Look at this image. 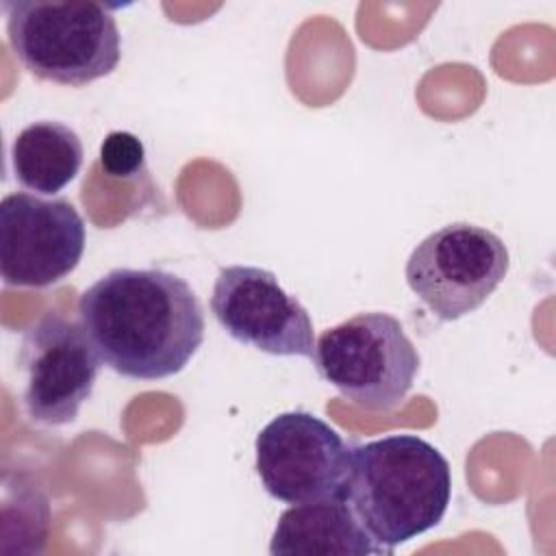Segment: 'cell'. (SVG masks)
<instances>
[{
  "label": "cell",
  "instance_id": "cell-1",
  "mask_svg": "<svg viewBox=\"0 0 556 556\" xmlns=\"http://www.w3.org/2000/svg\"><path fill=\"white\" fill-rule=\"evenodd\" d=\"M78 324L100 361L132 380H161L187 367L204 341V311L178 274L115 267L78 298Z\"/></svg>",
  "mask_w": 556,
  "mask_h": 556
},
{
  "label": "cell",
  "instance_id": "cell-2",
  "mask_svg": "<svg viewBox=\"0 0 556 556\" xmlns=\"http://www.w3.org/2000/svg\"><path fill=\"white\" fill-rule=\"evenodd\" d=\"M450 495L447 458L417 434H389L352 447L345 502L387 554L439 526Z\"/></svg>",
  "mask_w": 556,
  "mask_h": 556
},
{
  "label": "cell",
  "instance_id": "cell-3",
  "mask_svg": "<svg viewBox=\"0 0 556 556\" xmlns=\"http://www.w3.org/2000/svg\"><path fill=\"white\" fill-rule=\"evenodd\" d=\"M2 9L13 54L41 80L85 87L119 65L122 37L104 2L13 0Z\"/></svg>",
  "mask_w": 556,
  "mask_h": 556
},
{
  "label": "cell",
  "instance_id": "cell-4",
  "mask_svg": "<svg viewBox=\"0 0 556 556\" xmlns=\"http://www.w3.org/2000/svg\"><path fill=\"white\" fill-rule=\"evenodd\" d=\"M311 358L328 384L367 410L402 404L421 363L400 319L382 311L358 313L326 328Z\"/></svg>",
  "mask_w": 556,
  "mask_h": 556
},
{
  "label": "cell",
  "instance_id": "cell-5",
  "mask_svg": "<svg viewBox=\"0 0 556 556\" xmlns=\"http://www.w3.org/2000/svg\"><path fill=\"white\" fill-rule=\"evenodd\" d=\"M508 250L489 228L454 222L430 232L410 252L404 278L441 321L480 308L508 274Z\"/></svg>",
  "mask_w": 556,
  "mask_h": 556
},
{
  "label": "cell",
  "instance_id": "cell-6",
  "mask_svg": "<svg viewBox=\"0 0 556 556\" xmlns=\"http://www.w3.org/2000/svg\"><path fill=\"white\" fill-rule=\"evenodd\" d=\"M256 473L278 502L306 504L345 500L352 445L324 419L306 410L276 415L254 441Z\"/></svg>",
  "mask_w": 556,
  "mask_h": 556
},
{
  "label": "cell",
  "instance_id": "cell-7",
  "mask_svg": "<svg viewBox=\"0 0 556 556\" xmlns=\"http://www.w3.org/2000/svg\"><path fill=\"white\" fill-rule=\"evenodd\" d=\"M17 365L24 374L22 402L28 419L65 426L89 400L102 361L80 324L46 313L26 328Z\"/></svg>",
  "mask_w": 556,
  "mask_h": 556
},
{
  "label": "cell",
  "instance_id": "cell-8",
  "mask_svg": "<svg viewBox=\"0 0 556 556\" xmlns=\"http://www.w3.org/2000/svg\"><path fill=\"white\" fill-rule=\"evenodd\" d=\"M85 252V222L65 198L15 191L0 204V274L9 287L43 289L67 278Z\"/></svg>",
  "mask_w": 556,
  "mask_h": 556
},
{
  "label": "cell",
  "instance_id": "cell-9",
  "mask_svg": "<svg viewBox=\"0 0 556 556\" xmlns=\"http://www.w3.org/2000/svg\"><path fill=\"white\" fill-rule=\"evenodd\" d=\"M211 313L239 343L274 356H308L315 348L313 321L302 302L287 293L263 267H222L211 295Z\"/></svg>",
  "mask_w": 556,
  "mask_h": 556
},
{
  "label": "cell",
  "instance_id": "cell-10",
  "mask_svg": "<svg viewBox=\"0 0 556 556\" xmlns=\"http://www.w3.org/2000/svg\"><path fill=\"white\" fill-rule=\"evenodd\" d=\"M271 556L387 554L358 523L343 497L293 504L282 510L269 543Z\"/></svg>",
  "mask_w": 556,
  "mask_h": 556
},
{
  "label": "cell",
  "instance_id": "cell-11",
  "mask_svg": "<svg viewBox=\"0 0 556 556\" xmlns=\"http://www.w3.org/2000/svg\"><path fill=\"white\" fill-rule=\"evenodd\" d=\"M85 148L74 128L56 119H39L22 128L11 143L15 180L28 191L54 195L80 172Z\"/></svg>",
  "mask_w": 556,
  "mask_h": 556
},
{
  "label": "cell",
  "instance_id": "cell-12",
  "mask_svg": "<svg viewBox=\"0 0 556 556\" xmlns=\"http://www.w3.org/2000/svg\"><path fill=\"white\" fill-rule=\"evenodd\" d=\"M98 165L102 174L119 180H139L148 174L146 169V148L132 132L113 130L104 137L100 146Z\"/></svg>",
  "mask_w": 556,
  "mask_h": 556
}]
</instances>
